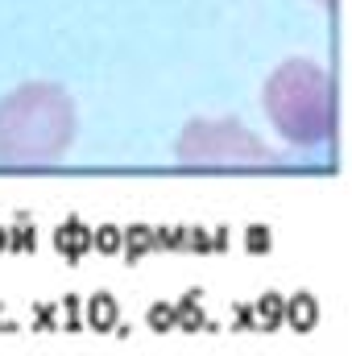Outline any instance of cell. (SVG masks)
<instances>
[{
    "mask_svg": "<svg viewBox=\"0 0 352 356\" xmlns=\"http://www.w3.org/2000/svg\"><path fill=\"white\" fill-rule=\"evenodd\" d=\"M75 141V104L54 83H25L0 99V166H50Z\"/></svg>",
    "mask_w": 352,
    "mask_h": 356,
    "instance_id": "cell-1",
    "label": "cell"
},
{
    "mask_svg": "<svg viewBox=\"0 0 352 356\" xmlns=\"http://www.w3.org/2000/svg\"><path fill=\"white\" fill-rule=\"evenodd\" d=\"M265 116L290 145H323L336 129V104H332V79L311 58L282 63L262 91Z\"/></svg>",
    "mask_w": 352,
    "mask_h": 356,
    "instance_id": "cell-2",
    "label": "cell"
},
{
    "mask_svg": "<svg viewBox=\"0 0 352 356\" xmlns=\"http://www.w3.org/2000/svg\"><path fill=\"white\" fill-rule=\"evenodd\" d=\"M182 166H265L273 162L269 145L241 120H191L175 145Z\"/></svg>",
    "mask_w": 352,
    "mask_h": 356,
    "instance_id": "cell-3",
    "label": "cell"
}]
</instances>
